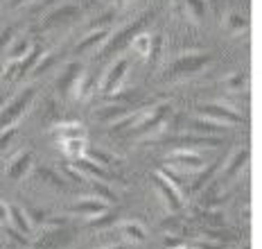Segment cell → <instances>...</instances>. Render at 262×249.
Instances as JSON below:
<instances>
[{"label":"cell","instance_id":"11","mask_svg":"<svg viewBox=\"0 0 262 249\" xmlns=\"http://www.w3.org/2000/svg\"><path fill=\"white\" fill-rule=\"evenodd\" d=\"M167 143L174 150H192V148H220L222 138L217 136H204V134H188V136H177L170 138Z\"/></svg>","mask_w":262,"mask_h":249},{"label":"cell","instance_id":"23","mask_svg":"<svg viewBox=\"0 0 262 249\" xmlns=\"http://www.w3.org/2000/svg\"><path fill=\"white\" fill-rule=\"evenodd\" d=\"M93 91H95V84H93V79H91V75L89 73H79V77H77V82L73 84V93L77 100H89V97L93 95Z\"/></svg>","mask_w":262,"mask_h":249},{"label":"cell","instance_id":"18","mask_svg":"<svg viewBox=\"0 0 262 249\" xmlns=\"http://www.w3.org/2000/svg\"><path fill=\"white\" fill-rule=\"evenodd\" d=\"M54 140H70V138H89V132L81 122H61L52 129Z\"/></svg>","mask_w":262,"mask_h":249},{"label":"cell","instance_id":"45","mask_svg":"<svg viewBox=\"0 0 262 249\" xmlns=\"http://www.w3.org/2000/svg\"><path fill=\"white\" fill-rule=\"evenodd\" d=\"M3 245H5V242H3V238H0V247H3Z\"/></svg>","mask_w":262,"mask_h":249},{"label":"cell","instance_id":"8","mask_svg":"<svg viewBox=\"0 0 262 249\" xmlns=\"http://www.w3.org/2000/svg\"><path fill=\"white\" fill-rule=\"evenodd\" d=\"M154 186H156V191L158 195L163 197V202L167 204V209L172 211V213H179V211H183L185 206V202H183V193L179 191L174 183L167 179L165 175H163L161 170H156L154 172Z\"/></svg>","mask_w":262,"mask_h":249},{"label":"cell","instance_id":"31","mask_svg":"<svg viewBox=\"0 0 262 249\" xmlns=\"http://www.w3.org/2000/svg\"><path fill=\"white\" fill-rule=\"evenodd\" d=\"M39 179L48 181V183H52V186H57V188H63V186H66L63 177L59 175V172L50 170V168H41V170H39Z\"/></svg>","mask_w":262,"mask_h":249},{"label":"cell","instance_id":"43","mask_svg":"<svg viewBox=\"0 0 262 249\" xmlns=\"http://www.w3.org/2000/svg\"><path fill=\"white\" fill-rule=\"evenodd\" d=\"M106 249H124V247H120V245H116V247H106Z\"/></svg>","mask_w":262,"mask_h":249},{"label":"cell","instance_id":"21","mask_svg":"<svg viewBox=\"0 0 262 249\" xmlns=\"http://www.w3.org/2000/svg\"><path fill=\"white\" fill-rule=\"evenodd\" d=\"M59 150L63 152V156L68 161H75L79 156H84L86 150V138H70V140H59Z\"/></svg>","mask_w":262,"mask_h":249},{"label":"cell","instance_id":"25","mask_svg":"<svg viewBox=\"0 0 262 249\" xmlns=\"http://www.w3.org/2000/svg\"><path fill=\"white\" fill-rule=\"evenodd\" d=\"M190 129H192L194 134H204V136H215V134H222V125L217 122H210V120H204V118L196 116L192 122H190Z\"/></svg>","mask_w":262,"mask_h":249},{"label":"cell","instance_id":"3","mask_svg":"<svg viewBox=\"0 0 262 249\" xmlns=\"http://www.w3.org/2000/svg\"><path fill=\"white\" fill-rule=\"evenodd\" d=\"M129 66H131L129 57H118L116 61L106 68V73L102 75L97 91H100L102 95H106V97H113V95L122 93L124 79H127V75H129Z\"/></svg>","mask_w":262,"mask_h":249},{"label":"cell","instance_id":"37","mask_svg":"<svg viewBox=\"0 0 262 249\" xmlns=\"http://www.w3.org/2000/svg\"><path fill=\"white\" fill-rule=\"evenodd\" d=\"M161 48H163V39L161 36H151V50H149V59L147 61H151V64H156L158 61V57H161Z\"/></svg>","mask_w":262,"mask_h":249},{"label":"cell","instance_id":"2","mask_svg":"<svg viewBox=\"0 0 262 249\" xmlns=\"http://www.w3.org/2000/svg\"><path fill=\"white\" fill-rule=\"evenodd\" d=\"M172 113L170 102H161V105L151 107V109H143L138 116V120L134 122V127L129 129L131 136H149V134L158 132V129L165 125V120Z\"/></svg>","mask_w":262,"mask_h":249},{"label":"cell","instance_id":"29","mask_svg":"<svg viewBox=\"0 0 262 249\" xmlns=\"http://www.w3.org/2000/svg\"><path fill=\"white\" fill-rule=\"evenodd\" d=\"M30 48H32V41L30 39H14L12 46L7 48L9 61H20V59H23L27 52H30Z\"/></svg>","mask_w":262,"mask_h":249},{"label":"cell","instance_id":"27","mask_svg":"<svg viewBox=\"0 0 262 249\" xmlns=\"http://www.w3.org/2000/svg\"><path fill=\"white\" fill-rule=\"evenodd\" d=\"M226 30L231 32L233 36H239V34H244V32L249 30V20H247V16H242L239 12H233V14H228V16H226Z\"/></svg>","mask_w":262,"mask_h":249},{"label":"cell","instance_id":"16","mask_svg":"<svg viewBox=\"0 0 262 249\" xmlns=\"http://www.w3.org/2000/svg\"><path fill=\"white\" fill-rule=\"evenodd\" d=\"M77 16H79V7H77V5H61V7H57L54 12H50L46 18H43L41 30L54 28V25L63 23V20H68V18H77Z\"/></svg>","mask_w":262,"mask_h":249},{"label":"cell","instance_id":"40","mask_svg":"<svg viewBox=\"0 0 262 249\" xmlns=\"http://www.w3.org/2000/svg\"><path fill=\"white\" fill-rule=\"evenodd\" d=\"M7 222H9V204L0 199V226H5Z\"/></svg>","mask_w":262,"mask_h":249},{"label":"cell","instance_id":"7","mask_svg":"<svg viewBox=\"0 0 262 249\" xmlns=\"http://www.w3.org/2000/svg\"><path fill=\"white\" fill-rule=\"evenodd\" d=\"M167 165L172 170L181 172V175H196L206 168L204 156L194 150H174V152L167 156Z\"/></svg>","mask_w":262,"mask_h":249},{"label":"cell","instance_id":"4","mask_svg":"<svg viewBox=\"0 0 262 249\" xmlns=\"http://www.w3.org/2000/svg\"><path fill=\"white\" fill-rule=\"evenodd\" d=\"M34 97H36V89H34V86H27V89L20 91V93L16 95L3 111H0V132H3V129H7V127H14V125L18 122V118H23L25 111L32 107Z\"/></svg>","mask_w":262,"mask_h":249},{"label":"cell","instance_id":"44","mask_svg":"<svg viewBox=\"0 0 262 249\" xmlns=\"http://www.w3.org/2000/svg\"><path fill=\"white\" fill-rule=\"evenodd\" d=\"M242 249H251V245H244V247H242Z\"/></svg>","mask_w":262,"mask_h":249},{"label":"cell","instance_id":"32","mask_svg":"<svg viewBox=\"0 0 262 249\" xmlns=\"http://www.w3.org/2000/svg\"><path fill=\"white\" fill-rule=\"evenodd\" d=\"M217 168H220V165H217V163H212V165L206 168V170H201V175L196 177V181L192 183V191H194V193H196V191H201V188H204L206 183H208V181L212 179V175H215V172H217Z\"/></svg>","mask_w":262,"mask_h":249},{"label":"cell","instance_id":"42","mask_svg":"<svg viewBox=\"0 0 262 249\" xmlns=\"http://www.w3.org/2000/svg\"><path fill=\"white\" fill-rule=\"evenodd\" d=\"M30 3V0H12V7H20V5Z\"/></svg>","mask_w":262,"mask_h":249},{"label":"cell","instance_id":"10","mask_svg":"<svg viewBox=\"0 0 262 249\" xmlns=\"http://www.w3.org/2000/svg\"><path fill=\"white\" fill-rule=\"evenodd\" d=\"M249 159H251V150H249V148H239V150H235V152L231 154V159L226 161V165H224V172L220 175V179H215V181H217V186H222V183H231V181L239 175V172H242L244 168H247Z\"/></svg>","mask_w":262,"mask_h":249},{"label":"cell","instance_id":"41","mask_svg":"<svg viewBox=\"0 0 262 249\" xmlns=\"http://www.w3.org/2000/svg\"><path fill=\"white\" fill-rule=\"evenodd\" d=\"M170 249H196V247L190 245V242H177V245H172Z\"/></svg>","mask_w":262,"mask_h":249},{"label":"cell","instance_id":"34","mask_svg":"<svg viewBox=\"0 0 262 249\" xmlns=\"http://www.w3.org/2000/svg\"><path fill=\"white\" fill-rule=\"evenodd\" d=\"M204 222L208 226H212V229H222L224 224H226V220H224V215L220 213V211H204Z\"/></svg>","mask_w":262,"mask_h":249},{"label":"cell","instance_id":"17","mask_svg":"<svg viewBox=\"0 0 262 249\" xmlns=\"http://www.w3.org/2000/svg\"><path fill=\"white\" fill-rule=\"evenodd\" d=\"M118 231H120V236H122L124 240L131 242V245H138V242H145V238H147L145 226L140 224L138 220H124V222H120Z\"/></svg>","mask_w":262,"mask_h":249},{"label":"cell","instance_id":"36","mask_svg":"<svg viewBox=\"0 0 262 249\" xmlns=\"http://www.w3.org/2000/svg\"><path fill=\"white\" fill-rule=\"evenodd\" d=\"M14 34H16V25H9V28H5L3 32H0V55H3V50H5V48H9V46H12Z\"/></svg>","mask_w":262,"mask_h":249},{"label":"cell","instance_id":"5","mask_svg":"<svg viewBox=\"0 0 262 249\" xmlns=\"http://www.w3.org/2000/svg\"><path fill=\"white\" fill-rule=\"evenodd\" d=\"M212 61V55L208 52H188V55L177 57L167 66V77H185V75H196L201 73L208 64Z\"/></svg>","mask_w":262,"mask_h":249},{"label":"cell","instance_id":"24","mask_svg":"<svg viewBox=\"0 0 262 249\" xmlns=\"http://www.w3.org/2000/svg\"><path fill=\"white\" fill-rule=\"evenodd\" d=\"M134 109H131L129 105H118V107H104V109H100L97 111V120H102V122H108V125H113V122H118L120 118H124L127 113H131Z\"/></svg>","mask_w":262,"mask_h":249},{"label":"cell","instance_id":"26","mask_svg":"<svg viewBox=\"0 0 262 249\" xmlns=\"http://www.w3.org/2000/svg\"><path fill=\"white\" fill-rule=\"evenodd\" d=\"M86 156H89L91 161H95L97 165L106 168V170H113V168L120 165V159H118V156L108 154V152H104V150H91V152H86Z\"/></svg>","mask_w":262,"mask_h":249},{"label":"cell","instance_id":"12","mask_svg":"<svg viewBox=\"0 0 262 249\" xmlns=\"http://www.w3.org/2000/svg\"><path fill=\"white\" fill-rule=\"evenodd\" d=\"M106 211H108V204L102 202V199H97V197H81L77 204H73V206H70L68 213L70 215H79V218H86V220H93V218H97V215L106 213Z\"/></svg>","mask_w":262,"mask_h":249},{"label":"cell","instance_id":"9","mask_svg":"<svg viewBox=\"0 0 262 249\" xmlns=\"http://www.w3.org/2000/svg\"><path fill=\"white\" fill-rule=\"evenodd\" d=\"M70 165L75 168L77 172L84 175V179H91V181H104V183H113V181H122L120 177L113 175V170H106V168L97 165L95 161H91L89 156H79V159L70 161Z\"/></svg>","mask_w":262,"mask_h":249},{"label":"cell","instance_id":"39","mask_svg":"<svg viewBox=\"0 0 262 249\" xmlns=\"http://www.w3.org/2000/svg\"><path fill=\"white\" fill-rule=\"evenodd\" d=\"M16 134H18V129H16V127H7V129H3V132H0V148H7V145L14 140Z\"/></svg>","mask_w":262,"mask_h":249},{"label":"cell","instance_id":"13","mask_svg":"<svg viewBox=\"0 0 262 249\" xmlns=\"http://www.w3.org/2000/svg\"><path fill=\"white\" fill-rule=\"evenodd\" d=\"M108 36H111V30L108 28H97V30H91L89 34L81 39L77 46H75V55H91V52H97L102 48V43H104Z\"/></svg>","mask_w":262,"mask_h":249},{"label":"cell","instance_id":"28","mask_svg":"<svg viewBox=\"0 0 262 249\" xmlns=\"http://www.w3.org/2000/svg\"><path fill=\"white\" fill-rule=\"evenodd\" d=\"M247 86H249V77L244 73H231L224 79V89L228 93H242V91H247Z\"/></svg>","mask_w":262,"mask_h":249},{"label":"cell","instance_id":"6","mask_svg":"<svg viewBox=\"0 0 262 249\" xmlns=\"http://www.w3.org/2000/svg\"><path fill=\"white\" fill-rule=\"evenodd\" d=\"M196 116L204 118V120L222 125V127H235V125L242 122V116H239L233 107L220 105V102H212V105H201L199 109H196Z\"/></svg>","mask_w":262,"mask_h":249},{"label":"cell","instance_id":"1","mask_svg":"<svg viewBox=\"0 0 262 249\" xmlns=\"http://www.w3.org/2000/svg\"><path fill=\"white\" fill-rule=\"evenodd\" d=\"M154 16V12H147L143 14L138 20H134V23H129V25H124L120 32H116L113 36H108V39L102 43V48L97 50V57L100 59H106V57H113V55H118L120 50H124V48L131 43V39H134L136 34H138L140 30L145 28L147 23H149V18Z\"/></svg>","mask_w":262,"mask_h":249},{"label":"cell","instance_id":"38","mask_svg":"<svg viewBox=\"0 0 262 249\" xmlns=\"http://www.w3.org/2000/svg\"><path fill=\"white\" fill-rule=\"evenodd\" d=\"M0 229H3V231H5V234H7V236H9V238H12V240H16V242H18V245H27L25 236H23V234H20V231H16V229H14V226H12V224H5V226H0Z\"/></svg>","mask_w":262,"mask_h":249},{"label":"cell","instance_id":"20","mask_svg":"<svg viewBox=\"0 0 262 249\" xmlns=\"http://www.w3.org/2000/svg\"><path fill=\"white\" fill-rule=\"evenodd\" d=\"M41 55H43V48L41 46H32L30 52H27V55L18 61V66H16V77L23 79L25 75H30L32 70H34V66H36V61H39Z\"/></svg>","mask_w":262,"mask_h":249},{"label":"cell","instance_id":"30","mask_svg":"<svg viewBox=\"0 0 262 249\" xmlns=\"http://www.w3.org/2000/svg\"><path fill=\"white\" fill-rule=\"evenodd\" d=\"M93 193H95L97 199H102V202H106V204L118 202V195L113 193V188H108L104 181H93Z\"/></svg>","mask_w":262,"mask_h":249},{"label":"cell","instance_id":"15","mask_svg":"<svg viewBox=\"0 0 262 249\" xmlns=\"http://www.w3.org/2000/svg\"><path fill=\"white\" fill-rule=\"evenodd\" d=\"M7 224H12L14 229L20 231L23 236H32V231H34V224H32L27 211L20 209L18 204H9V222Z\"/></svg>","mask_w":262,"mask_h":249},{"label":"cell","instance_id":"33","mask_svg":"<svg viewBox=\"0 0 262 249\" xmlns=\"http://www.w3.org/2000/svg\"><path fill=\"white\" fill-rule=\"evenodd\" d=\"M185 7H188V14L192 16L194 20H201L206 14V3L204 0H185Z\"/></svg>","mask_w":262,"mask_h":249},{"label":"cell","instance_id":"35","mask_svg":"<svg viewBox=\"0 0 262 249\" xmlns=\"http://www.w3.org/2000/svg\"><path fill=\"white\" fill-rule=\"evenodd\" d=\"M61 234H48V236H43V242H39V245H36L34 249H54V247H59L61 245V242H66L68 240V238H59Z\"/></svg>","mask_w":262,"mask_h":249},{"label":"cell","instance_id":"19","mask_svg":"<svg viewBox=\"0 0 262 249\" xmlns=\"http://www.w3.org/2000/svg\"><path fill=\"white\" fill-rule=\"evenodd\" d=\"M79 73H81V64H79V61H70L68 66L63 68L61 77L57 79V91H59V93H61V95H68L70 91H73V84L77 82Z\"/></svg>","mask_w":262,"mask_h":249},{"label":"cell","instance_id":"22","mask_svg":"<svg viewBox=\"0 0 262 249\" xmlns=\"http://www.w3.org/2000/svg\"><path fill=\"white\" fill-rule=\"evenodd\" d=\"M131 52H134L138 59H149V50H151V36L145 34V32H138V34L131 39L129 43Z\"/></svg>","mask_w":262,"mask_h":249},{"label":"cell","instance_id":"14","mask_svg":"<svg viewBox=\"0 0 262 249\" xmlns=\"http://www.w3.org/2000/svg\"><path fill=\"white\" fill-rule=\"evenodd\" d=\"M32 152L30 150H20L18 154H14L7 163V177L12 181H20L23 177H27V172L32 170Z\"/></svg>","mask_w":262,"mask_h":249}]
</instances>
